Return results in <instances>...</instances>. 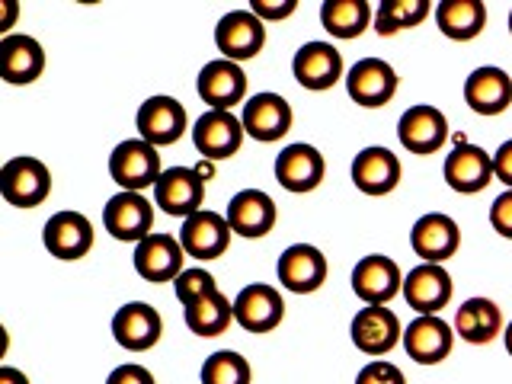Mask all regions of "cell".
<instances>
[{
  "mask_svg": "<svg viewBox=\"0 0 512 384\" xmlns=\"http://www.w3.org/2000/svg\"><path fill=\"white\" fill-rule=\"evenodd\" d=\"M212 176V160H202L196 167H170L154 186V205L157 212L170 218H189L202 212L205 202V180Z\"/></svg>",
  "mask_w": 512,
  "mask_h": 384,
  "instance_id": "obj_1",
  "label": "cell"
},
{
  "mask_svg": "<svg viewBox=\"0 0 512 384\" xmlns=\"http://www.w3.org/2000/svg\"><path fill=\"white\" fill-rule=\"evenodd\" d=\"M109 176L122 192H144L157 186V180L164 176V164H160V154L154 144L141 138H128L112 148Z\"/></svg>",
  "mask_w": 512,
  "mask_h": 384,
  "instance_id": "obj_2",
  "label": "cell"
},
{
  "mask_svg": "<svg viewBox=\"0 0 512 384\" xmlns=\"http://www.w3.org/2000/svg\"><path fill=\"white\" fill-rule=\"evenodd\" d=\"M445 186L461 192V196H477L484 192L493 180V154H487L480 144L468 141L464 135H455L452 151H448L445 164H442Z\"/></svg>",
  "mask_w": 512,
  "mask_h": 384,
  "instance_id": "obj_3",
  "label": "cell"
},
{
  "mask_svg": "<svg viewBox=\"0 0 512 384\" xmlns=\"http://www.w3.org/2000/svg\"><path fill=\"white\" fill-rule=\"evenodd\" d=\"M103 228L119 244H141L154 234V202L144 192H116L103 208Z\"/></svg>",
  "mask_w": 512,
  "mask_h": 384,
  "instance_id": "obj_4",
  "label": "cell"
},
{
  "mask_svg": "<svg viewBox=\"0 0 512 384\" xmlns=\"http://www.w3.org/2000/svg\"><path fill=\"white\" fill-rule=\"evenodd\" d=\"M0 192L13 208H39L52 192V170L39 157H10L0 170Z\"/></svg>",
  "mask_w": 512,
  "mask_h": 384,
  "instance_id": "obj_5",
  "label": "cell"
},
{
  "mask_svg": "<svg viewBox=\"0 0 512 384\" xmlns=\"http://www.w3.org/2000/svg\"><path fill=\"white\" fill-rule=\"evenodd\" d=\"M349 282L359 301L381 304V308H388V304L404 292V272H400V266L384 253L362 256V260L352 266Z\"/></svg>",
  "mask_w": 512,
  "mask_h": 384,
  "instance_id": "obj_6",
  "label": "cell"
},
{
  "mask_svg": "<svg viewBox=\"0 0 512 384\" xmlns=\"http://www.w3.org/2000/svg\"><path fill=\"white\" fill-rule=\"evenodd\" d=\"M285 320V298L276 285L253 282L244 285L234 295V324H240L247 333H272Z\"/></svg>",
  "mask_w": 512,
  "mask_h": 384,
  "instance_id": "obj_7",
  "label": "cell"
},
{
  "mask_svg": "<svg viewBox=\"0 0 512 384\" xmlns=\"http://www.w3.org/2000/svg\"><path fill=\"white\" fill-rule=\"evenodd\" d=\"M352 346L365 356L384 359L388 352L404 340V324L391 308H381V304H365V308L352 317L349 324Z\"/></svg>",
  "mask_w": 512,
  "mask_h": 384,
  "instance_id": "obj_8",
  "label": "cell"
},
{
  "mask_svg": "<svg viewBox=\"0 0 512 384\" xmlns=\"http://www.w3.org/2000/svg\"><path fill=\"white\" fill-rule=\"evenodd\" d=\"M400 87V77L384 58H362L346 74V93L349 100L362 109H381L388 106Z\"/></svg>",
  "mask_w": 512,
  "mask_h": 384,
  "instance_id": "obj_9",
  "label": "cell"
},
{
  "mask_svg": "<svg viewBox=\"0 0 512 384\" xmlns=\"http://www.w3.org/2000/svg\"><path fill=\"white\" fill-rule=\"evenodd\" d=\"M240 122H244V132L260 141V144H272L282 141L288 132H292V103L285 100L282 93L272 90H260L256 96L244 103V112H240Z\"/></svg>",
  "mask_w": 512,
  "mask_h": 384,
  "instance_id": "obj_10",
  "label": "cell"
},
{
  "mask_svg": "<svg viewBox=\"0 0 512 384\" xmlns=\"http://www.w3.org/2000/svg\"><path fill=\"white\" fill-rule=\"evenodd\" d=\"M215 45L221 58H228L234 64L250 61L263 52L266 45V29L263 20L253 10H231L224 13L215 26Z\"/></svg>",
  "mask_w": 512,
  "mask_h": 384,
  "instance_id": "obj_11",
  "label": "cell"
},
{
  "mask_svg": "<svg viewBox=\"0 0 512 384\" xmlns=\"http://www.w3.org/2000/svg\"><path fill=\"white\" fill-rule=\"evenodd\" d=\"M404 352L416 365H439L455 349V327L439 314H420L404 327Z\"/></svg>",
  "mask_w": 512,
  "mask_h": 384,
  "instance_id": "obj_12",
  "label": "cell"
},
{
  "mask_svg": "<svg viewBox=\"0 0 512 384\" xmlns=\"http://www.w3.org/2000/svg\"><path fill=\"white\" fill-rule=\"evenodd\" d=\"M135 272L144 282L164 285L176 282L186 269V250L180 244V237L173 234H151L141 244H135Z\"/></svg>",
  "mask_w": 512,
  "mask_h": 384,
  "instance_id": "obj_13",
  "label": "cell"
},
{
  "mask_svg": "<svg viewBox=\"0 0 512 384\" xmlns=\"http://www.w3.org/2000/svg\"><path fill=\"white\" fill-rule=\"evenodd\" d=\"M231 224L224 215L212 212V208H202V212L189 215L180 228V244L186 250V256L199 263H212L221 260L231 247Z\"/></svg>",
  "mask_w": 512,
  "mask_h": 384,
  "instance_id": "obj_14",
  "label": "cell"
},
{
  "mask_svg": "<svg viewBox=\"0 0 512 384\" xmlns=\"http://www.w3.org/2000/svg\"><path fill=\"white\" fill-rule=\"evenodd\" d=\"M247 87H250L247 71L228 58L208 61L196 77V90L202 96V103L208 109H221V112H231L237 103H247L250 100Z\"/></svg>",
  "mask_w": 512,
  "mask_h": 384,
  "instance_id": "obj_15",
  "label": "cell"
},
{
  "mask_svg": "<svg viewBox=\"0 0 512 384\" xmlns=\"http://www.w3.org/2000/svg\"><path fill=\"white\" fill-rule=\"evenodd\" d=\"M164 336V317L148 301H128L112 314V340L128 352H148Z\"/></svg>",
  "mask_w": 512,
  "mask_h": 384,
  "instance_id": "obj_16",
  "label": "cell"
},
{
  "mask_svg": "<svg viewBox=\"0 0 512 384\" xmlns=\"http://www.w3.org/2000/svg\"><path fill=\"white\" fill-rule=\"evenodd\" d=\"M247 132H244V122L234 112H221V109H208L205 116L196 119L192 125V144L205 160H228L240 151Z\"/></svg>",
  "mask_w": 512,
  "mask_h": 384,
  "instance_id": "obj_17",
  "label": "cell"
},
{
  "mask_svg": "<svg viewBox=\"0 0 512 384\" xmlns=\"http://www.w3.org/2000/svg\"><path fill=\"white\" fill-rule=\"evenodd\" d=\"M324 176H327V160L308 141L285 144L282 154L276 157V183L285 192H295V196L314 192L324 183Z\"/></svg>",
  "mask_w": 512,
  "mask_h": 384,
  "instance_id": "obj_18",
  "label": "cell"
},
{
  "mask_svg": "<svg viewBox=\"0 0 512 384\" xmlns=\"http://www.w3.org/2000/svg\"><path fill=\"white\" fill-rule=\"evenodd\" d=\"M352 183H356L359 192L365 196H391V192L400 186V176H404V167H400V157L391 148H381V144H368L356 157H352L349 167Z\"/></svg>",
  "mask_w": 512,
  "mask_h": 384,
  "instance_id": "obj_19",
  "label": "cell"
},
{
  "mask_svg": "<svg viewBox=\"0 0 512 384\" xmlns=\"http://www.w3.org/2000/svg\"><path fill=\"white\" fill-rule=\"evenodd\" d=\"M93 240H96L93 221L80 212H55L42 228L45 250L64 263L84 260V256L93 250Z\"/></svg>",
  "mask_w": 512,
  "mask_h": 384,
  "instance_id": "obj_20",
  "label": "cell"
},
{
  "mask_svg": "<svg viewBox=\"0 0 512 384\" xmlns=\"http://www.w3.org/2000/svg\"><path fill=\"white\" fill-rule=\"evenodd\" d=\"M276 276L285 292L314 295L317 288L327 282V256L314 244H292L282 250L276 263Z\"/></svg>",
  "mask_w": 512,
  "mask_h": 384,
  "instance_id": "obj_21",
  "label": "cell"
},
{
  "mask_svg": "<svg viewBox=\"0 0 512 384\" xmlns=\"http://www.w3.org/2000/svg\"><path fill=\"white\" fill-rule=\"evenodd\" d=\"M135 128H138V138L154 144V148L176 144L186 132V109L180 100H173V96H164V93L148 96V100L138 106Z\"/></svg>",
  "mask_w": 512,
  "mask_h": 384,
  "instance_id": "obj_22",
  "label": "cell"
},
{
  "mask_svg": "<svg viewBox=\"0 0 512 384\" xmlns=\"http://www.w3.org/2000/svg\"><path fill=\"white\" fill-rule=\"evenodd\" d=\"M292 74H295V80L304 90H314V93L333 90L336 80L343 77V55L336 52L333 42L311 39L295 52Z\"/></svg>",
  "mask_w": 512,
  "mask_h": 384,
  "instance_id": "obj_23",
  "label": "cell"
},
{
  "mask_svg": "<svg viewBox=\"0 0 512 384\" xmlns=\"http://www.w3.org/2000/svg\"><path fill=\"white\" fill-rule=\"evenodd\" d=\"M224 218H228L231 231L237 237L260 240V237L272 234V228H276L279 208H276V199H272L269 192H263V189H240L231 196Z\"/></svg>",
  "mask_w": 512,
  "mask_h": 384,
  "instance_id": "obj_24",
  "label": "cell"
},
{
  "mask_svg": "<svg viewBox=\"0 0 512 384\" xmlns=\"http://www.w3.org/2000/svg\"><path fill=\"white\" fill-rule=\"evenodd\" d=\"M397 141L416 157H429L436 154L442 144L448 141V119L445 112L420 103V106H410L404 116L397 122Z\"/></svg>",
  "mask_w": 512,
  "mask_h": 384,
  "instance_id": "obj_25",
  "label": "cell"
},
{
  "mask_svg": "<svg viewBox=\"0 0 512 384\" xmlns=\"http://www.w3.org/2000/svg\"><path fill=\"white\" fill-rule=\"evenodd\" d=\"M404 301L410 304V311L420 314H439L455 295V282L448 276V269L439 263H420L413 266L404 276Z\"/></svg>",
  "mask_w": 512,
  "mask_h": 384,
  "instance_id": "obj_26",
  "label": "cell"
},
{
  "mask_svg": "<svg viewBox=\"0 0 512 384\" xmlns=\"http://www.w3.org/2000/svg\"><path fill=\"white\" fill-rule=\"evenodd\" d=\"M410 244L413 253L420 256L423 263H448L461 247V228L452 215L445 212H429L423 218H416L413 231H410Z\"/></svg>",
  "mask_w": 512,
  "mask_h": 384,
  "instance_id": "obj_27",
  "label": "cell"
},
{
  "mask_svg": "<svg viewBox=\"0 0 512 384\" xmlns=\"http://www.w3.org/2000/svg\"><path fill=\"white\" fill-rule=\"evenodd\" d=\"M464 103L477 116H503L512 106V74L496 64H480L464 80Z\"/></svg>",
  "mask_w": 512,
  "mask_h": 384,
  "instance_id": "obj_28",
  "label": "cell"
},
{
  "mask_svg": "<svg viewBox=\"0 0 512 384\" xmlns=\"http://www.w3.org/2000/svg\"><path fill=\"white\" fill-rule=\"evenodd\" d=\"M455 336L461 343L471 346H487L493 343L496 336L506 330V320L500 304L487 295H474L468 301H461V308L455 311Z\"/></svg>",
  "mask_w": 512,
  "mask_h": 384,
  "instance_id": "obj_29",
  "label": "cell"
},
{
  "mask_svg": "<svg viewBox=\"0 0 512 384\" xmlns=\"http://www.w3.org/2000/svg\"><path fill=\"white\" fill-rule=\"evenodd\" d=\"M45 71V48L32 36H7L0 42V77L13 87L36 84Z\"/></svg>",
  "mask_w": 512,
  "mask_h": 384,
  "instance_id": "obj_30",
  "label": "cell"
},
{
  "mask_svg": "<svg viewBox=\"0 0 512 384\" xmlns=\"http://www.w3.org/2000/svg\"><path fill=\"white\" fill-rule=\"evenodd\" d=\"M183 320L192 333L202 336V340H218V336H224L234 324V301L228 295H221L218 288H212V292H205L202 298L186 304Z\"/></svg>",
  "mask_w": 512,
  "mask_h": 384,
  "instance_id": "obj_31",
  "label": "cell"
},
{
  "mask_svg": "<svg viewBox=\"0 0 512 384\" xmlns=\"http://www.w3.org/2000/svg\"><path fill=\"white\" fill-rule=\"evenodd\" d=\"M436 26L445 39L471 42L487 26V4L484 0H439L436 4Z\"/></svg>",
  "mask_w": 512,
  "mask_h": 384,
  "instance_id": "obj_32",
  "label": "cell"
},
{
  "mask_svg": "<svg viewBox=\"0 0 512 384\" xmlns=\"http://www.w3.org/2000/svg\"><path fill=\"white\" fill-rule=\"evenodd\" d=\"M375 23V13L365 0H324L320 4V26L330 39H359Z\"/></svg>",
  "mask_w": 512,
  "mask_h": 384,
  "instance_id": "obj_33",
  "label": "cell"
},
{
  "mask_svg": "<svg viewBox=\"0 0 512 384\" xmlns=\"http://www.w3.org/2000/svg\"><path fill=\"white\" fill-rule=\"evenodd\" d=\"M432 7L429 0H381L378 10H375V32L381 39H391L397 32L404 29H416L423 26L429 16H432Z\"/></svg>",
  "mask_w": 512,
  "mask_h": 384,
  "instance_id": "obj_34",
  "label": "cell"
},
{
  "mask_svg": "<svg viewBox=\"0 0 512 384\" xmlns=\"http://www.w3.org/2000/svg\"><path fill=\"white\" fill-rule=\"evenodd\" d=\"M253 372L250 362L234 349H218L202 362L199 381L202 384H250Z\"/></svg>",
  "mask_w": 512,
  "mask_h": 384,
  "instance_id": "obj_35",
  "label": "cell"
},
{
  "mask_svg": "<svg viewBox=\"0 0 512 384\" xmlns=\"http://www.w3.org/2000/svg\"><path fill=\"white\" fill-rule=\"evenodd\" d=\"M212 288H218L215 285V276L208 269H202V266H196V269H183V276L173 282V295H176V301L183 304H192L196 298H202L205 292H212Z\"/></svg>",
  "mask_w": 512,
  "mask_h": 384,
  "instance_id": "obj_36",
  "label": "cell"
},
{
  "mask_svg": "<svg viewBox=\"0 0 512 384\" xmlns=\"http://www.w3.org/2000/svg\"><path fill=\"white\" fill-rule=\"evenodd\" d=\"M356 384H407V375L400 372L394 362L375 359V362H368L365 368H359Z\"/></svg>",
  "mask_w": 512,
  "mask_h": 384,
  "instance_id": "obj_37",
  "label": "cell"
},
{
  "mask_svg": "<svg viewBox=\"0 0 512 384\" xmlns=\"http://www.w3.org/2000/svg\"><path fill=\"white\" fill-rule=\"evenodd\" d=\"M490 228L500 237L512 240V189L500 192V196L493 199V205H490Z\"/></svg>",
  "mask_w": 512,
  "mask_h": 384,
  "instance_id": "obj_38",
  "label": "cell"
},
{
  "mask_svg": "<svg viewBox=\"0 0 512 384\" xmlns=\"http://www.w3.org/2000/svg\"><path fill=\"white\" fill-rule=\"evenodd\" d=\"M250 10L260 20H288L298 10V0H253Z\"/></svg>",
  "mask_w": 512,
  "mask_h": 384,
  "instance_id": "obj_39",
  "label": "cell"
},
{
  "mask_svg": "<svg viewBox=\"0 0 512 384\" xmlns=\"http://www.w3.org/2000/svg\"><path fill=\"white\" fill-rule=\"evenodd\" d=\"M106 384H157V381L144 365H119L109 372Z\"/></svg>",
  "mask_w": 512,
  "mask_h": 384,
  "instance_id": "obj_40",
  "label": "cell"
},
{
  "mask_svg": "<svg viewBox=\"0 0 512 384\" xmlns=\"http://www.w3.org/2000/svg\"><path fill=\"white\" fill-rule=\"evenodd\" d=\"M493 173L506 189H512V138L503 141L493 154Z\"/></svg>",
  "mask_w": 512,
  "mask_h": 384,
  "instance_id": "obj_41",
  "label": "cell"
},
{
  "mask_svg": "<svg viewBox=\"0 0 512 384\" xmlns=\"http://www.w3.org/2000/svg\"><path fill=\"white\" fill-rule=\"evenodd\" d=\"M0 10H4V16H0V32H4V39L10 36V26L16 20V10H20V4L16 0H0Z\"/></svg>",
  "mask_w": 512,
  "mask_h": 384,
  "instance_id": "obj_42",
  "label": "cell"
},
{
  "mask_svg": "<svg viewBox=\"0 0 512 384\" xmlns=\"http://www.w3.org/2000/svg\"><path fill=\"white\" fill-rule=\"evenodd\" d=\"M0 384H29V378L20 372V368L4 365V368H0Z\"/></svg>",
  "mask_w": 512,
  "mask_h": 384,
  "instance_id": "obj_43",
  "label": "cell"
},
{
  "mask_svg": "<svg viewBox=\"0 0 512 384\" xmlns=\"http://www.w3.org/2000/svg\"><path fill=\"white\" fill-rule=\"evenodd\" d=\"M503 343H506V352H509V356H512V320H509V324H506V330H503Z\"/></svg>",
  "mask_w": 512,
  "mask_h": 384,
  "instance_id": "obj_44",
  "label": "cell"
},
{
  "mask_svg": "<svg viewBox=\"0 0 512 384\" xmlns=\"http://www.w3.org/2000/svg\"><path fill=\"white\" fill-rule=\"evenodd\" d=\"M509 32H512V10H509Z\"/></svg>",
  "mask_w": 512,
  "mask_h": 384,
  "instance_id": "obj_45",
  "label": "cell"
}]
</instances>
